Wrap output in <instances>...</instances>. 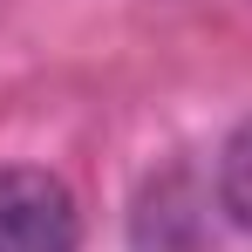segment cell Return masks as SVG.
Here are the masks:
<instances>
[{
    "mask_svg": "<svg viewBox=\"0 0 252 252\" xmlns=\"http://www.w3.org/2000/svg\"><path fill=\"white\" fill-rule=\"evenodd\" d=\"M218 211L252 239V116L218 143Z\"/></svg>",
    "mask_w": 252,
    "mask_h": 252,
    "instance_id": "cell-2",
    "label": "cell"
},
{
    "mask_svg": "<svg viewBox=\"0 0 252 252\" xmlns=\"http://www.w3.org/2000/svg\"><path fill=\"white\" fill-rule=\"evenodd\" d=\"M0 252H82V205L41 164H0Z\"/></svg>",
    "mask_w": 252,
    "mask_h": 252,
    "instance_id": "cell-1",
    "label": "cell"
}]
</instances>
